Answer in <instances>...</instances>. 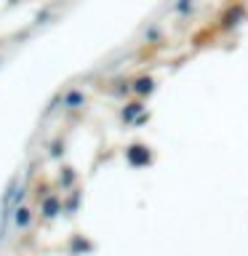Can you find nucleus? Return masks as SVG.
I'll return each instance as SVG.
<instances>
[]
</instances>
